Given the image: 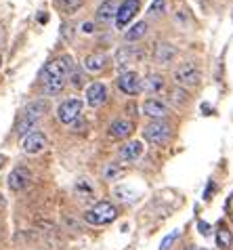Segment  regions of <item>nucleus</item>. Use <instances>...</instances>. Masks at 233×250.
Masks as SVG:
<instances>
[{"label": "nucleus", "instance_id": "1", "mask_svg": "<svg viewBox=\"0 0 233 250\" xmlns=\"http://www.w3.org/2000/svg\"><path fill=\"white\" fill-rule=\"evenodd\" d=\"M70 72H72V57H67V55L49 61L46 67H44V91L49 95L61 93L63 86H65V78H67Z\"/></svg>", "mask_w": 233, "mask_h": 250}, {"label": "nucleus", "instance_id": "13", "mask_svg": "<svg viewBox=\"0 0 233 250\" xmlns=\"http://www.w3.org/2000/svg\"><path fill=\"white\" fill-rule=\"evenodd\" d=\"M143 114L154 118V120H164L168 116V105L160 99H145L143 103Z\"/></svg>", "mask_w": 233, "mask_h": 250}, {"label": "nucleus", "instance_id": "19", "mask_svg": "<svg viewBox=\"0 0 233 250\" xmlns=\"http://www.w3.org/2000/svg\"><path fill=\"white\" fill-rule=\"evenodd\" d=\"M105 65H107V55H103V53H93V55H88V57L84 59V67L88 69V72H93V74L101 72Z\"/></svg>", "mask_w": 233, "mask_h": 250}, {"label": "nucleus", "instance_id": "6", "mask_svg": "<svg viewBox=\"0 0 233 250\" xmlns=\"http://www.w3.org/2000/svg\"><path fill=\"white\" fill-rule=\"evenodd\" d=\"M82 112V101L80 99H65L57 107V118L63 124H72L78 120V116Z\"/></svg>", "mask_w": 233, "mask_h": 250}, {"label": "nucleus", "instance_id": "22", "mask_svg": "<svg viewBox=\"0 0 233 250\" xmlns=\"http://www.w3.org/2000/svg\"><path fill=\"white\" fill-rule=\"evenodd\" d=\"M216 244L221 246V248H229L233 244V235L227 227H218V231H216Z\"/></svg>", "mask_w": 233, "mask_h": 250}, {"label": "nucleus", "instance_id": "18", "mask_svg": "<svg viewBox=\"0 0 233 250\" xmlns=\"http://www.w3.org/2000/svg\"><path fill=\"white\" fill-rule=\"evenodd\" d=\"M143 154V145L141 141H128L126 145H122L120 147V158L126 160V162H133Z\"/></svg>", "mask_w": 233, "mask_h": 250}, {"label": "nucleus", "instance_id": "21", "mask_svg": "<svg viewBox=\"0 0 233 250\" xmlns=\"http://www.w3.org/2000/svg\"><path fill=\"white\" fill-rule=\"evenodd\" d=\"M145 34H147V23L145 21H139V23H135L126 32V40H128V42H135V40H139V38L145 36Z\"/></svg>", "mask_w": 233, "mask_h": 250}, {"label": "nucleus", "instance_id": "16", "mask_svg": "<svg viewBox=\"0 0 233 250\" xmlns=\"http://www.w3.org/2000/svg\"><path fill=\"white\" fill-rule=\"evenodd\" d=\"M164 86H166V82H164V78L160 74H149L145 78V82H141V88L149 95H160L164 91Z\"/></svg>", "mask_w": 233, "mask_h": 250}, {"label": "nucleus", "instance_id": "2", "mask_svg": "<svg viewBox=\"0 0 233 250\" xmlns=\"http://www.w3.org/2000/svg\"><path fill=\"white\" fill-rule=\"evenodd\" d=\"M46 109H49L46 101H42V99L32 101L30 105L23 109V114H21V118H19V122H17V135L25 137L34 126H36V122L40 120V118L46 114Z\"/></svg>", "mask_w": 233, "mask_h": 250}, {"label": "nucleus", "instance_id": "25", "mask_svg": "<svg viewBox=\"0 0 233 250\" xmlns=\"http://www.w3.org/2000/svg\"><path fill=\"white\" fill-rule=\"evenodd\" d=\"M176 238H179V229H175L173 233H168L166 238L162 240V244H160V250H168V248H170V244H173V242H175Z\"/></svg>", "mask_w": 233, "mask_h": 250}, {"label": "nucleus", "instance_id": "30", "mask_svg": "<svg viewBox=\"0 0 233 250\" xmlns=\"http://www.w3.org/2000/svg\"><path fill=\"white\" fill-rule=\"evenodd\" d=\"M2 204H4V198H2V196H0V206H2Z\"/></svg>", "mask_w": 233, "mask_h": 250}, {"label": "nucleus", "instance_id": "23", "mask_svg": "<svg viewBox=\"0 0 233 250\" xmlns=\"http://www.w3.org/2000/svg\"><path fill=\"white\" fill-rule=\"evenodd\" d=\"M82 2L84 0H59V4H61V9H63V13H67V15H72V13H76Z\"/></svg>", "mask_w": 233, "mask_h": 250}, {"label": "nucleus", "instance_id": "26", "mask_svg": "<svg viewBox=\"0 0 233 250\" xmlns=\"http://www.w3.org/2000/svg\"><path fill=\"white\" fill-rule=\"evenodd\" d=\"M164 6H166L164 0H154V4L149 6V13H152V15H160V13L164 11Z\"/></svg>", "mask_w": 233, "mask_h": 250}, {"label": "nucleus", "instance_id": "24", "mask_svg": "<svg viewBox=\"0 0 233 250\" xmlns=\"http://www.w3.org/2000/svg\"><path fill=\"white\" fill-rule=\"evenodd\" d=\"M122 172H124V168H122V166L109 164V166H107V168H105V179H107V181H114V179H118V177H122Z\"/></svg>", "mask_w": 233, "mask_h": 250}, {"label": "nucleus", "instance_id": "20", "mask_svg": "<svg viewBox=\"0 0 233 250\" xmlns=\"http://www.w3.org/2000/svg\"><path fill=\"white\" fill-rule=\"evenodd\" d=\"M168 101L173 103L175 107L185 105V103H187V91H185V88H181V86L170 88V91H168Z\"/></svg>", "mask_w": 233, "mask_h": 250}, {"label": "nucleus", "instance_id": "8", "mask_svg": "<svg viewBox=\"0 0 233 250\" xmlns=\"http://www.w3.org/2000/svg\"><path fill=\"white\" fill-rule=\"evenodd\" d=\"M141 59H143V51L135 44H126L116 53V65L118 67H128L133 63H139Z\"/></svg>", "mask_w": 233, "mask_h": 250}, {"label": "nucleus", "instance_id": "17", "mask_svg": "<svg viewBox=\"0 0 233 250\" xmlns=\"http://www.w3.org/2000/svg\"><path fill=\"white\" fill-rule=\"evenodd\" d=\"M130 133H133V124L124 118H120V120H114L109 124V137L114 139H126Z\"/></svg>", "mask_w": 233, "mask_h": 250}, {"label": "nucleus", "instance_id": "28", "mask_svg": "<svg viewBox=\"0 0 233 250\" xmlns=\"http://www.w3.org/2000/svg\"><path fill=\"white\" fill-rule=\"evenodd\" d=\"M82 30H84V32H93V23H84V25H82Z\"/></svg>", "mask_w": 233, "mask_h": 250}, {"label": "nucleus", "instance_id": "5", "mask_svg": "<svg viewBox=\"0 0 233 250\" xmlns=\"http://www.w3.org/2000/svg\"><path fill=\"white\" fill-rule=\"evenodd\" d=\"M173 76H175V82L181 88H185V86H197V84H200V78H202L200 69L195 67V63H189V61L176 67Z\"/></svg>", "mask_w": 233, "mask_h": 250}, {"label": "nucleus", "instance_id": "9", "mask_svg": "<svg viewBox=\"0 0 233 250\" xmlns=\"http://www.w3.org/2000/svg\"><path fill=\"white\" fill-rule=\"evenodd\" d=\"M30 181H32V172L25 168V166H17L15 170L9 175V189L11 191H23L27 185H30Z\"/></svg>", "mask_w": 233, "mask_h": 250}, {"label": "nucleus", "instance_id": "27", "mask_svg": "<svg viewBox=\"0 0 233 250\" xmlns=\"http://www.w3.org/2000/svg\"><path fill=\"white\" fill-rule=\"evenodd\" d=\"M200 231H202L204 235H208V233H210V227H208V223H204V221H202V223H200Z\"/></svg>", "mask_w": 233, "mask_h": 250}, {"label": "nucleus", "instance_id": "11", "mask_svg": "<svg viewBox=\"0 0 233 250\" xmlns=\"http://www.w3.org/2000/svg\"><path fill=\"white\" fill-rule=\"evenodd\" d=\"M46 147V137L42 133H27L21 141V149L25 154H40Z\"/></svg>", "mask_w": 233, "mask_h": 250}, {"label": "nucleus", "instance_id": "29", "mask_svg": "<svg viewBox=\"0 0 233 250\" xmlns=\"http://www.w3.org/2000/svg\"><path fill=\"white\" fill-rule=\"evenodd\" d=\"M38 19H40V23H46V21H49V15H40Z\"/></svg>", "mask_w": 233, "mask_h": 250}, {"label": "nucleus", "instance_id": "31", "mask_svg": "<svg viewBox=\"0 0 233 250\" xmlns=\"http://www.w3.org/2000/svg\"><path fill=\"white\" fill-rule=\"evenodd\" d=\"M0 63H2V57H0Z\"/></svg>", "mask_w": 233, "mask_h": 250}, {"label": "nucleus", "instance_id": "7", "mask_svg": "<svg viewBox=\"0 0 233 250\" xmlns=\"http://www.w3.org/2000/svg\"><path fill=\"white\" fill-rule=\"evenodd\" d=\"M139 9H141L139 0H124V2L118 6V13H116V23H118V27H126L135 19L136 13H139Z\"/></svg>", "mask_w": 233, "mask_h": 250}, {"label": "nucleus", "instance_id": "14", "mask_svg": "<svg viewBox=\"0 0 233 250\" xmlns=\"http://www.w3.org/2000/svg\"><path fill=\"white\" fill-rule=\"evenodd\" d=\"M105 99H107L105 84H101V82H93V84L86 86V103L91 107H99Z\"/></svg>", "mask_w": 233, "mask_h": 250}, {"label": "nucleus", "instance_id": "10", "mask_svg": "<svg viewBox=\"0 0 233 250\" xmlns=\"http://www.w3.org/2000/svg\"><path fill=\"white\" fill-rule=\"evenodd\" d=\"M118 88L124 95H136L141 91V78L136 72H122L118 78Z\"/></svg>", "mask_w": 233, "mask_h": 250}, {"label": "nucleus", "instance_id": "15", "mask_svg": "<svg viewBox=\"0 0 233 250\" xmlns=\"http://www.w3.org/2000/svg\"><path fill=\"white\" fill-rule=\"evenodd\" d=\"M118 0H103L97 9V21H112V17H116V13H118Z\"/></svg>", "mask_w": 233, "mask_h": 250}, {"label": "nucleus", "instance_id": "4", "mask_svg": "<svg viewBox=\"0 0 233 250\" xmlns=\"http://www.w3.org/2000/svg\"><path fill=\"white\" fill-rule=\"evenodd\" d=\"M143 137L145 141L154 143V145H164L170 139V124L162 122V120H154L143 128Z\"/></svg>", "mask_w": 233, "mask_h": 250}, {"label": "nucleus", "instance_id": "12", "mask_svg": "<svg viewBox=\"0 0 233 250\" xmlns=\"http://www.w3.org/2000/svg\"><path fill=\"white\" fill-rule=\"evenodd\" d=\"M152 57H154L155 63L166 65V63H170V61H173V59L176 57V48H175L173 44H170V42H155Z\"/></svg>", "mask_w": 233, "mask_h": 250}, {"label": "nucleus", "instance_id": "3", "mask_svg": "<svg viewBox=\"0 0 233 250\" xmlns=\"http://www.w3.org/2000/svg\"><path fill=\"white\" fill-rule=\"evenodd\" d=\"M118 217V208L109 202H97L84 212V221L88 225H109Z\"/></svg>", "mask_w": 233, "mask_h": 250}]
</instances>
